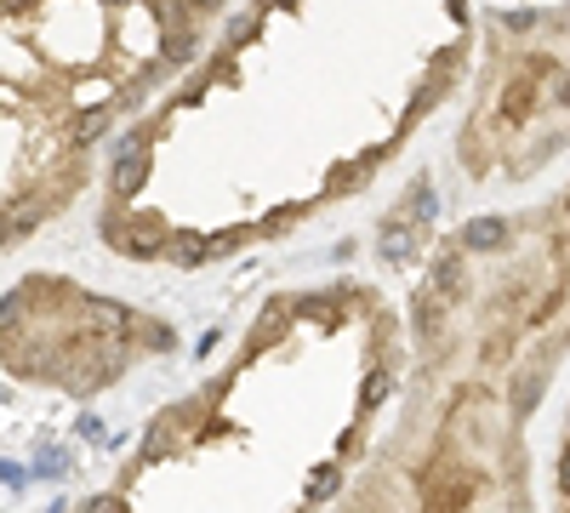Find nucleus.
I'll use <instances>...</instances> for the list:
<instances>
[{
	"instance_id": "f257e3e1",
	"label": "nucleus",
	"mask_w": 570,
	"mask_h": 513,
	"mask_svg": "<svg viewBox=\"0 0 570 513\" xmlns=\"http://www.w3.org/2000/svg\"><path fill=\"white\" fill-rule=\"evenodd\" d=\"M462 246H468V251H497V246H508V223H502V217L468 223V228H462Z\"/></svg>"
},
{
	"instance_id": "f03ea898",
	"label": "nucleus",
	"mask_w": 570,
	"mask_h": 513,
	"mask_svg": "<svg viewBox=\"0 0 570 513\" xmlns=\"http://www.w3.org/2000/svg\"><path fill=\"white\" fill-rule=\"evenodd\" d=\"M142 177H149V149H142V155H120L109 182H115V195H137V182H142Z\"/></svg>"
},
{
	"instance_id": "7ed1b4c3",
	"label": "nucleus",
	"mask_w": 570,
	"mask_h": 513,
	"mask_svg": "<svg viewBox=\"0 0 570 513\" xmlns=\"http://www.w3.org/2000/svg\"><path fill=\"white\" fill-rule=\"evenodd\" d=\"M531 109V80H513L508 98H502V126H519V115Z\"/></svg>"
},
{
	"instance_id": "20e7f679",
	"label": "nucleus",
	"mask_w": 570,
	"mask_h": 513,
	"mask_svg": "<svg viewBox=\"0 0 570 513\" xmlns=\"http://www.w3.org/2000/svg\"><path fill=\"white\" fill-rule=\"evenodd\" d=\"M389 383H394V377H389V371H383V365H376V371H371V377H365V388H360V405H376V399H383V394H389Z\"/></svg>"
},
{
	"instance_id": "39448f33",
	"label": "nucleus",
	"mask_w": 570,
	"mask_h": 513,
	"mask_svg": "<svg viewBox=\"0 0 570 513\" xmlns=\"http://www.w3.org/2000/svg\"><path fill=\"white\" fill-rule=\"evenodd\" d=\"M109 126V109H91V115H80V126H75V144H91Z\"/></svg>"
},
{
	"instance_id": "423d86ee",
	"label": "nucleus",
	"mask_w": 570,
	"mask_h": 513,
	"mask_svg": "<svg viewBox=\"0 0 570 513\" xmlns=\"http://www.w3.org/2000/svg\"><path fill=\"white\" fill-rule=\"evenodd\" d=\"M537 394H542V377H531V383L519 377V383H513V411H531V405H537Z\"/></svg>"
},
{
	"instance_id": "0eeeda50",
	"label": "nucleus",
	"mask_w": 570,
	"mask_h": 513,
	"mask_svg": "<svg viewBox=\"0 0 570 513\" xmlns=\"http://www.w3.org/2000/svg\"><path fill=\"white\" fill-rule=\"evenodd\" d=\"M337 480H343L337 468H320V474H314V485H308V496H314V502H320V496H331V491H337Z\"/></svg>"
},
{
	"instance_id": "6e6552de",
	"label": "nucleus",
	"mask_w": 570,
	"mask_h": 513,
	"mask_svg": "<svg viewBox=\"0 0 570 513\" xmlns=\"http://www.w3.org/2000/svg\"><path fill=\"white\" fill-rule=\"evenodd\" d=\"M195 52V34H171V58H188Z\"/></svg>"
},
{
	"instance_id": "1a4fd4ad",
	"label": "nucleus",
	"mask_w": 570,
	"mask_h": 513,
	"mask_svg": "<svg viewBox=\"0 0 570 513\" xmlns=\"http://www.w3.org/2000/svg\"><path fill=\"white\" fill-rule=\"evenodd\" d=\"M559 485H564V496H570V451H564V462H559Z\"/></svg>"
},
{
	"instance_id": "9d476101",
	"label": "nucleus",
	"mask_w": 570,
	"mask_h": 513,
	"mask_svg": "<svg viewBox=\"0 0 570 513\" xmlns=\"http://www.w3.org/2000/svg\"><path fill=\"white\" fill-rule=\"evenodd\" d=\"M559 103H564V109H570V75H564V80H559Z\"/></svg>"
},
{
	"instance_id": "9b49d317",
	"label": "nucleus",
	"mask_w": 570,
	"mask_h": 513,
	"mask_svg": "<svg viewBox=\"0 0 570 513\" xmlns=\"http://www.w3.org/2000/svg\"><path fill=\"white\" fill-rule=\"evenodd\" d=\"M195 7H217V0H195Z\"/></svg>"
}]
</instances>
